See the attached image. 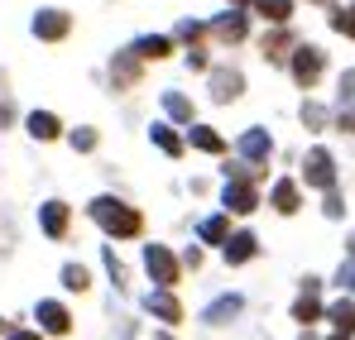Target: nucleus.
I'll return each instance as SVG.
<instances>
[{"mask_svg":"<svg viewBox=\"0 0 355 340\" xmlns=\"http://www.w3.org/2000/svg\"><path fill=\"white\" fill-rule=\"evenodd\" d=\"M327 120H331V115H327L322 101H307V106H302V125H307V129H327Z\"/></svg>","mask_w":355,"mask_h":340,"instance_id":"nucleus-26","label":"nucleus"},{"mask_svg":"<svg viewBox=\"0 0 355 340\" xmlns=\"http://www.w3.org/2000/svg\"><path fill=\"white\" fill-rule=\"evenodd\" d=\"M72 149H96V129H72Z\"/></svg>","mask_w":355,"mask_h":340,"instance_id":"nucleus-31","label":"nucleus"},{"mask_svg":"<svg viewBox=\"0 0 355 340\" xmlns=\"http://www.w3.org/2000/svg\"><path fill=\"white\" fill-rule=\"evenodd\" d=\"M144 312H149V316H159L164 326H178V321H182V302H178L168 287H154V292L144 297Z\"/></svg>","mask_w":355,"mask_h":340,"instance_id":"nucleus-4","label":"nucleus"},{"mask_svg":"<svg viewBox=\"0 0 355 340\" xmlns=\"http://www.w3.org/2000/svg\"><path fill=\"white\" fill-rule=\"evenodd\" d=\"M144 269H149V278L159 287H173L178 274H182V264L173 259V249H164V244H144Z\"/></svg>","mask_w":355,"mask_h":340,"instance_id":"nucleus-2","label":"nucleus"},{"mask_svg":"<svg viewBox=\"0 0 355 340\" xmlns=\"http://www.w3.org/2000/svg\"><path fill=\"white\" fill-rule=\"evenodd\" d=\"M197 235H202L207 244H226V240H231V221H226V216H207V221L197 226Z\"/></svg>","mask_w":355,"mask_h":340,"instance_id":"nucleus-18","label":"nucleus"},{"mask_svg":"<svg viewBox=\"0 0 355 340\" xmlns=\"http://www.w3.org/2000/svg\"><path fill=\"white\" fill-rule=\"evenodd\" d=\"M10 340H44L39 331H10Z\"/></svg>","mask_w":355,"mask_h":340,"instance_id":"nucleus-36","label":"nucleus"},{"mask_svg":"<svg viewBox=\"0 0 355 340\" xmlns=\"http://www.w3.org/2000/svg\"><path fill=\"white\" fill-rule=\"evenodd\" d=\"M331 340H351V336H346V331H336V336H331Z\"/></svg>","mask_w":355,"mask_h":340,"instance_id":"nucleus-37","label":"nucleus"},{"mask_svg":"<svg viewBox=\"0 0 355 340\" xmlns=\"http://www.w3.org/2000/svg\"><path fill=\"white\" fill-rule=\"evenodd\" d=\"M67 29H72L67 10H39V15H34V34H39L44 44H58V39H67Z\"/></svg>","mask_w":355,"mask_h":340,"instance_id":"nucleus-7","label":"nucleus"},{"mask_svg":"<svg viewBox=\"0 0 355 340\" xmlns=\"http://www.w3.org/2000/svg\"><path fill=\"white\" fill-rule=\"evenodd\" d=\"M236 5H250V0H236Z\"/></svg>","mask_w":355,"mask_h":340,"instance_id":"nucleus-39","label":"nucleus"},{"mask_svg":"<svg viewBox=\"0 0 355 340\" xmlns=\"http://www.w3.org/2000/svg\"><path fill=\"white\" fill-rule=\"evenodd\" d=\"M149 139H154V144H159V149H164L168 159H178V154H182V139H178L168 125H154V129H149Z\"/></svg>","mask_w":355,"mask_h":340,"instance_id":"nucleus-22","label":"nucleus"},{"mask_svg":"<svg viewBox=\"0 0 355 340\" xmlns=\"http://www.w3.org/2000/svg\"><path fill=\"white\" fill-rule=\"evenodd\" d=\"M274 206H279L284 216H293V211H297V182H288V177L274 182Z\"/></svg>","mask_w":355,"mask_h":340,"instance_id":"nucleus-21","label":"nucleus"},{"mask_svg":"<svg viewBox=\"0 0 355 340\" xmlns=\"http://www.w3.org/2000/svg\"><path fill=\"white\" fill-rule=\"evenodd\" d=\"M39 221H44V235H49V240H62V235H67V206H62V202H44Z\"/></svg>","mask_w":355,"mask_h":340,"instance_id":"nucleus-13","label":"nucleus"},{"mask_svg":"<svg viewBox=\"0 0 355 340\" xmlns=\"http://www.w3.org/2000/svg\"><path fill=\"white\" fill-rule=\"evenodd\" d=\"M259 15L274 19V24H284V19L293 15V0H259Z\"/></svg>","mask_w":355,"mask_h":340,"instance_id":"nucleus-24","label":"nucleus"},{"mask_svg":"<svg viewBox=\"0 0 355 340\" xmlns=\"http://www.w3.org/2000/svg\"><path fill=\"white\" fill-rule=\"evenodd\" d=\"M29 134H34V139H58V134H62L58 115H49V111H34V115H29Z\"/></svg>","mask_w":355,"mask_h":340,"instance_id":"nucleus-16","label":"nucleus"},{"mask_svg":"<svg viewBox=\"0 0 355 340\" xmlns=\"http://www.w3.org/2000/svg\"><path fill=\"white\" fill-rule=\"evenodd\" d=\"M87 283H92V278H87V269H82V264H67V269H62V287H72V292H82Z\"/></svg>","mask_w":355,"mask_h":340,"instance_id":"nucleus-28","label":"nucleus"},{"mask_svg":"<svg viewBox=\"0 0 355 340\" xmlns=\"http://www.w3.org/2000/svg\"><path fill=\"white\" fill-rule=\"evenodd\" d=\"M164 111L173 115L178 125H192V101H187L182 91H164Z\"/></svg>","mask_w":355,"mask_h":340,"instance_id":"nucleus-20","label":"nucleus"},{"mask_svg":"<svg viewBox=\"0 0 355 340\" xmlns=\"http://www.w3.org/2000/svg\"><path fill=\"white\" fill-rule=\"evenodd\" d=\"M39 326H44L49 336H67V331H72V316H67L62 302H39Z\"/></svg>","mask_w":355,"mask_h":340,"instance_id":"nucleus-11","label":"nucleus"},{"mask_svg":"<svg viewBox=\"0 0 355 340\" xmlns=\"http://www.w3.org/2000/svg\"><path fill=\"white\" fill-rule=\"evenodd\" d=\"M327 316H331V326H336V331H346V336L355 331V302H351V297L331 302V307H327Z\"/></svg>","mask_w":355,"mask_h":340,"instance_id":"nucleus-17","label":"nucleus"},{"mask_svg":"<svg viewBox=\"0 0 355 340\" xmlns=\"http://www.w3.org/2000/svg\"><path fill=\"white\" fill-rule=\"evenodd\" d=\"M192 144L202 149V154H221L226 144H221V134L216 129H207V125H192Z\"/></svg>","mask_w":355,"mask_h":340,"instance_id":"nucleus-23","label":"nucleus"},{"mask_svg":"<svg viewBox=\"0 0 355 340\" xmlns=\"http://www.w3.org/2000/svg\"><path fill=\"white\" fill-rule=\"evenodd\" d=\"M254 254H259V240H254L250 230H240V235L226 240V264H250Z\"/></svg>","mask_w":355,"mask_h":340,"instance_id":"nucleus-12","label":"nucleus"},{"mask_svg":"<svg viewBox=\"0 0 355 340\" xmlns=\"http://www.w3.org/2000/svg\"><path fill=\"white\" fill-rule=\"evenodd\" d=\"M221 202H226V211H236V216H245V211H254V206H259V197H254L250 177H226Z\"/></svg>","mask_w":355,"mask_h":340,"instance_id":"nucleus-6","label":"nucleus"},{"mask_svg":"<svg viewBox=\"0 0 355 340\" xmlns=\"http://www.w3.org/2000/svg\"><path fill=\"white\" fill-rule=\"evenodd\" d=\"M101 259H106V269H111V278H116V287H125V269H120L116 249H106V254H101Z\"/></svg>","mask_w":355,"mask_h":340,"instance_id":"nucleus-34","label":"nucleus"},{"mask_svg":"<svg viewBox=\"0 0 355 340\" xmlns=\"http://www.w3.org/2000/svg\"><path fill=\"white\" fill-rule=\"evenodd\" d=\"M336 283L346 287V292H355V259H351V264H341V269H336Z\"/></svg>","mask_w":355,"mask_h":340,"instance_id":"nucleus-35","label":"nucleus"},{"mask_svg":"<svg viewBox=\"0 0 355 340\" xmlns=\"http://www.w3.org/2000/svg\"><path fill=\"white\" fill-rule=\"evenodd\" d=\"M202 34H207V24H197V19H182V24H178V39H182V44H197Z\"/></svg>","mask_w":355,"mask_h":340,"instance_id":"nucleus-30","label":"nucleus"},{"mask_svg":"<svg viewBox=\"0 0 355 340\" xmlns=\"http://www.w3.org/2000/svg\"><path fill=\"white\" fill-rule=\"evenodd\" d=\"M288 67H293L297 87H312V82L322 77V67H327V53H322V48H312V44H302V48H293Z\"/></svg>","mask_w":355,"mask_h":340,"instance_id":"nucleus-3","label":"nucleus"},{"mask_svg":"<svg viewBox=\"0 0 355 340\" xmlns=\"http://www.w3.org/2000/svg\"><path fill=\"white\" fill-rule=\"evenodd\" d=\"M284 53H288V39H284V34L264 39V57H269V62H284Z\"/></svg>","mask_w":355,"mask_h":340,"instance_id":"nucleus-29","label":"nucleus"},{"mask_svg":"<svg viewBox=\"0 0 355 340\" xmlns=\"http://www.w3.org/2000/svg\"><path fill=\"white\" fill-rule=\"evenodd\" d=\"M351 259H355V235H351Z\"/></svg>","mask_w":355,"mask_h":340,"instance_id":"nucleus-38","label":"nucleus"},{"mask_svg":"<svg viewBox=\"0 0 355 340\" xmlns=\"http://www.w3.org/2000/svg\"><path fill=\"white\" fill-rule=\"evenodd\" d=\"M240 307H245V302H240L236 292H231V297H216V302L207 307V321H211V326H226V321L240 316Z\"/></svg>","mask_w":355,"mask_h":340,"instance_id":"nucleus-14","label":"nucleus"},{"mask_svg":"<svg viewBox=\"0 0 355 340\" xmlns=\"http://www.w3.org/2000/svg\"><path fill=\"white\" fill-rule=\"evenodd\" d=\"M302 177H307L312 187H322V192H327V187L336 182V159H331L327 149H312V154H307V163H302Z\"/></svg>","mask_w":355,"mask_h":340,"instance_id":"nucleus-5","label":"nucleus"},{"mask_svg":"<svg viewBox=\"0 0 355 340\" xmlns=\"http://www.w3.org/2000/svg\"><path fill=\"white\" fill-rule=\"evenodd\" d=\"M240 154H245L250 163H264V159L274 154V139H269V129H245V134H240Z\"/></svg>","mask_w":355,"mask_h":340,"instance_id":"nucleus-9","label":"nucleus"},{"mask_svg":"<svg viewBox=\"0 0 355 340\" xmlns=\"http://www.w3.org/2000/svg\"><path fill=\"white\" fill-rule=\"evenodd\" d=\"M331 29H336V34H351V39H355V5H341V10L331 15Z\"/></svg>","mask_w":355,"mask_h":340,"instance_id":"nucleus-27","label":"nucleus"},{"mask_svg":"<svg viewBox=\"0 0 355 340\" xmlns=\"http://www.w3.org/2000/svg\"><path fill=\"white\" fill-rule=\"evenodd\" d=\"M293 316L302 321V326H312V321H322V316H327V312H322V302H317V292H302V297H297Z\"/></svg>","mask_w":355,"mask_h":340,"instance_id":"nucleus-19","label":"nucleus"},{"mask_svg":"<svg viewBox=\"0 0 355 340\" xmlns=\"http://www.w3.org/2000/svg\"><path fill=\"white\" fill-rule=\"evenodd\" d=\"M322 211H327V216H331V221H341V216H346V202H341V197H336V192H331V197H327V202H322Z\"/></svg>","mask_w":355,"mask_h":340,"instance_id":"nucleus-33","label":"nucleus"},{"mask_svg":"<svg viewBox=\"0 0 355 340\" xmlns=\"http://www.w3.org/2000/svg\"><path fill=\"white\" fill-rule=\"evenodd\" d=\"M245 29H250V24H245V10H226V15H216V19H211V34H216V39H226V44H240V39H245Z\"/></svg>","mask_w":355,"mask_h":340,"instance_id":"nucleus-10","label":"nucleus"},{"mask_svg":"<svg viewBox=\"0 0 355 340\" xmlns=\"http://www.w3.org/2000/svg\"><path fill=\"white\" fill-rule=\"evenodd\" d=\"M92 221L106 230V235H116V240H135V235L144 230V216H139L135 206L116 202V197H96V202H92Z\"/></svg>","mask_w":355,"mask_h":340,"instance_id":"nucleus-1","label":"nucleus"},{"mask_svg":"<svg viewBox=\"0 0 355 340\" xmlns=\"http://www.w3.org/2000/svg\"><path fill=\"white\" fill-rule=\"evenodd\" d=\"M168 53H173V39H164V34L135 39V57H168Z\"/></svg>","mask_w":355,"mask_h":340,"instance_id":"nucleus-15","label":"nucleus"},{"mask_svg":"<svg viewBox=\"0 0 355 340\" xmlns=\"http://www.w3.org/2000/svg\"><path fill=\"white\" fill-rule=\"evenodd\" d=\"M111 72H116V82H125V87H130V82L139 77V62H135V53H120L116 62H111Z\"/></svg>","mask_w":355,"mask_h":340,"instance_id":"nucleus-25","label":"nucleus"},{"mask_svg":"<svg viewBox=\"0 0 355 340\" xmlns=\"http://www.w3.org/2000/svg\"><path fill=\"white\" fill-rule=\"evenodd\" d=\"M240 87H245V77L236 67H211V101H236Z\"/></svg>","mask_w":355,"mask_h":340,"instance_id":"nucleus-8","label":"nucleus"},{"mask_svg":"<svg viewBox=\"0 0 355 340\" xmlns=\"http://www.w3.org/2000/svg\"><path fill=\"white\" fill-rule=\"evenodd\" d=\"M341 106H346V111H355V72H346V77H341Z\"/></svg>","mask_w":355,"mask_h":340,"instance_id":"nucleus-32","label":"nucleus"}]
</instances>
